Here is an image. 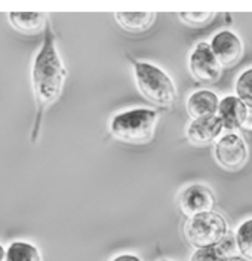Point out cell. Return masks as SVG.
<instances>
[{
    "mask_svg": "<svg viewBox=\"0 0 252 261\" xmlns=\"http://www.w3.org/2000/svg\"><path fill=\"white\" fill-rule=\"evenodd\" d=\"M6 261H43L39 249L29 242H14L6 251Z\"/></svg>",
    "mask_w": 252,
    "mask_h": 261,
    "instance_id": "14",
    "label": "cell"
},
{
    "mask_svg": "<svg viewBox=\"0 0 252 261\" xmlns=\"http://www.w3.org/2000/svg\"><path fill=\"white\" fill-rule=\"evenodd\" d=\"M163 261H168V260H163Z\"/></svg>",
    "mask_w": 252,
    "mask_h": 261,
    "instance_id": "24",
    "label": "cell"
},
{
    "mask_svg": "<svg viewBox=\"0 0 252 261\" xmlns=\"http://www.w3.org/2000/svg\"><path fill=\"white\" fill-rule=\"evenodd\" d=\"M245 128H248V129H252V107H249V112H248V119H246Z\"/></svg>",
    "mask_w": 252,
    "mask_h": 261,
    "instance_id": "21",
    "label": "cell"
},
{
    "mask_svg": "<svg viewBox=\"0 0 252 261\" xmlns=\"http://www.w3.org/2000/svg\"><path fill=\"white\" fill-rule=\"evenodd\" d=\"M224 261H246L243 257H239V255H236V257H230V258H226Z\"/></svg>",
    "mask_w": 252,
    "mask_h": 261,
    "instance_id": "22",
    "label": "cell"
},
{
    "mask_svg": "<svg viewBox=\"0 0 252 261\" xmlns=\"http://www.w3.org/2000/svg\"><path fill=\"white\" fill-rule=\"evenodd\" d=\"M227 221L215 211L190 217L184 224L185 239L196 249L217 246L227 236Z\"/></svg>",
    "mask_w": 252,
    "mask_h": 261,
    "instance_id": "4",
    "label": "cell"
},
{
    "mask_svg": "<svg viewBox=\"0 0 252 261\" xmlns=\"http://www.w3.org/2000/svg\"><path fill=\"white\" fill-rule=\"evenodd\" d=\"M111 261H141L139 257H136L134 254H120V255H116Z\"/></svg>",
    "mask_w": 252,
    "mask_h": 261,
    "instance_id": "20",
    "label": "cell"
},
{
    "mask_svg": "<svg viewBox=\"0 0 252 261\" xmlns=\"http://www.w3.org/2000/svg\"><path fill=\"white\" fill-rule=\"evenodd\" d=\"M178 16L184 21L187 25L201 27V25L209 24L215 18V14L214 12H181V14H178Z\"/></svg>",
    "mask_w": 252,
    "mask_h": 261,
    "instance_id": "17",
    "label": "cell"
},
{
    "mask_svg": "<svg viewBox=\"0 0 252 261\" xmlns=\"http://www.w3.org/2000/svg\"><path fill=\"white\" fill-rule=\"evenodd\" d=\"M43 36V43L36 54L33 63V91L36 102V117L32 129V143H36L40 134L43 116L53 102L61 97L64 83L67 79V70L63 64V60L58 54L55 34L52 25L48 21Z\"/></svg>",
    "mask_w": 252,
    "mask_h": 261,
    "instance_id": "1",
    "label": "cell"
},
{
    "mask_svg": "<svg viewBox=\"0 0 252 261\" xmlns=\"http://www.w3.org/2000/svg\"><path fill=\"white\" fill-rule=\"evenodd\" d=\"M9 21L18 32L24 34H36L42 30L45 32L48 15L42 12H11Z\"/></svg>",
    "mask_w": 252,
    "mask_h": 261,
    "instance_id": "12",
    "label": "cell"
},
{
    "mask_svg": "<svg viewBox=\"0 0 252 261\" xmlns=\"http://www.w3.org/2000/svg\"><path fill=\"white\" fill-rule=\"evenodd\" d=\"M218 251L221 252V255L226 258H230V257H236L239 249H237V244H236V236H232L230 233H227V236L217 245Z\"/></svg>",
    "mask_w": 252,
    "mask_h": 261,
    "instance_id": "19",
    "label": "cell"
},
{
    "mask_svg": "<svg viewBox=\"0 0 252 261\" xmlns=\"http://www.w3.org/2000/svg\"><path fill=\"white\" fill-rule=\"evenodd\" d=\"M154 12H118L115 18L118 24L129 33H141L150 29L156 19Z\"/></svg>",
    "mask_w": 252,
    "mask_h": 261,
    "instance_id": "13",
    "label": "cell"
},
{
    "mask_svg": "<svg viewBox=\"0 0 252 261\" xmlns=\"http://www.w3.org/2000/svg\"><path fill=\"white\" fill-rule=\"evenodd\" d=\"M190 261H224V257L221 255L217 246H211L196 249L190 257Z\"/></svg>",
    "mask_w": 252,
    "mask_h": 261,
    "instance_id": "18",
    "label": "cell"
},
{
    "mask_svg": "<svg viewBox=\"0 0 252 261\" xmlns=\"http://www.w3.org/2000/svg\"><path fill=\"white\" fill-rule=\"evenodd\" d=\"M188 70L196 81L202 83H215L221 77L222 67L214 55L211 45L199 42L188 57Z\"/></svg>",
    "mask_w": 252,
    "mask_h": 261,
    "instance_id": "6",
    "label": "cell"
},
{
    "mask_svg": "<svg viewBox=\"0 0 252 261\" xmlns=\"http://www.w3.org/2000/svg\"><path fill=\"white\" fill-rule=\"evenodd\" d=\"M135 83L143 97L160 107H172L177 101L174 81L157 65L132 60Z\"/></svg>",
    "mask_w": 252,
    "mask_h": 261,
    "instance_id": "3",
    "label": "cell"
},
{
    "mask_svg": "<svg viewBox=\"0 0 252 261\" xmlns=\"http://www.w3.org/2000/svg\"><path fill=\"white\" fill-rule=\"evenodd\" d=\"M178 205L181 212L187 218L199 215L203 212L214 211L215 196L209 187L203 184H191L187 186L178 196Z\"/></svg>",
    "mask_w": 252,
    "mask_h": 261,
    "instance_id": "7",
    "label": "cell"
},
{
    "mask_svg": "<svg viewBox=\"0 0 252 261\" xmlns=\"http://www.w3.org/2000/svg\"><path fill=\"white\" fill-rule=\"evenodd\" d=\"M209 45L221 67H233L243 55V43L240 37L230 30L217 33Z\"/></svg>",
    "mask_w": 252,
    "mask_h": 261,
    "instance_id": "8",
    "label": "cell"
},
{
    "mask_svg": "<svg viewBox=\"0 0 252 261\" xmlns=\"http://www.w3.org/2000/svg\"><path fill=\"white\" fill-rule=\"evenodd\" d=\"M236 97L252 107V68L245 70L236 81Z\"/></svg>",
    "mask_w": 252,
    "mask_h": 261,
    "instance_id": "16",
    "label": "cell"
},
{
    "mask_svg": "<svg viewBox=\"0 0 252 261\" xmlns=\"http://www.w3.org/2000/svg\"><path fill=\"white\" fill-rule=\"evenodd\" d=\"M214 156L217 162L229 171H237L243 168L248 158L249 150L243 137L237 132H227L221 135L214 147Z\"/></svg>",
    "mask_w": 252,
    "mask_h": 261,
    "instance_id": "5",
    "label": "cell"
},
{
    "mask_svg": "<svg viewBox=\"0 0 252 261\" xmlns=\"http://www.w3.org/2000/svg\"><path fill=\"white\" fill-rule=\"evenodd\" d=\"M236 244L240 257L252 261V218L243 221L236 230Z\"/></svg>",
    "mask_w": 252,
    "mask_h": 261,
    "instance_id": "15",
    "label": "cell"
},
{
    "mask_svg": "<svg viewBox=\"0 0 252 261\" xmlns=\"http://www.w3.org/2000/svg\"><path fill=\"white\" fill-rule=\"evenodd\" d=\"M219 101L221 99L212 91L201 89V91L193 92L190 97L187 98L185 109H187V113L190 114L193 119L215 116L218 112Z\"/></svg>",
    "mask_w": 252,
    "mask_h": 261,
    "instance_id": "11",
    "label": "cell"
},
{
    "mask_svg": "<svg viewBox=\"0 0 252 261\" xmlns=\"http://www.w3.org/2000/svg\"><path fill=\"white\" fill-rule=\"evenodd\" d=\"M159 112L151 109H132L115 114L110 120V134L126 144H147L154 137Z\"/></svg>",
    "mask_w": 252,
    "mask_h": 261,
    "instance_id": "2",
    "label": "cell"
},
{
    "mask_svg": "<svg viewBox=\"0 0 252 261\" xmlns=\"http://www.w3.org/2000/svg\"><path fill=\"white\" fill-rule=\"evenodd\" d=\"M3 258H6V252H5V248L0 245V261L3 260Z\"/></svg>",
    "mask_w": 252,
    "mask_h": 261,
    "instance_id": "23",
    "label": "cell"
},
{
    "mask_svg": "<svg viewBox=\"0 0 252 261\" xmlns=\"http://www.w3.org/2000/svg\"><path fill=\"white\" fill-rule=\"evenodd\" d=\"M222 129L224 126L218 116L215 114L202 119H193L187 125L185 137L194 146H208L212 144L214 141H218Z\"/></svg>",
    "mask_w": 252,
    "mask_h": 261,
    "instance_id": "9",
    "label": "cell"
},
{
    "mask_svg": "<svg viewBox=\"0 0 252 261\" xmlns=\"http://www.w3.org/2000/svg\"><path fill=\"white\" fill-rule=\"evenodd\" d=\"M249 107L236 95H229L219 101L217 116L219 117L224 129L235 132L239 128H245Z\"/></svg>",
    "mask_w": 252,
    "mask_h": 261,
    "instance_id": "10",
    "label": "cell"
}]
</instances>
